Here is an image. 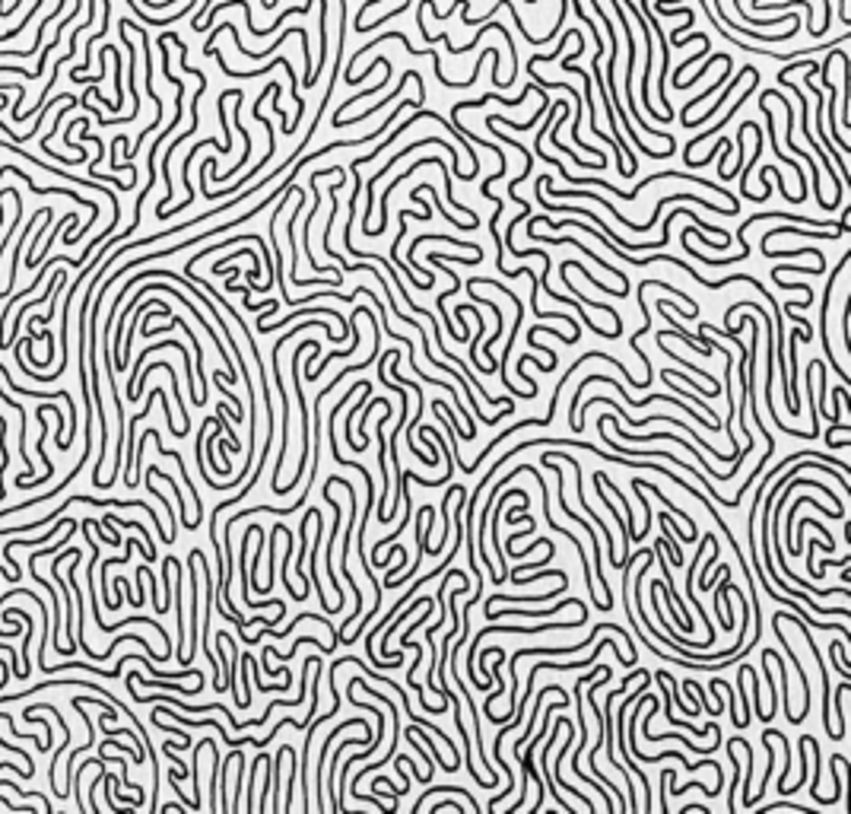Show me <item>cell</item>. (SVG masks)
I'll return each mask as SVG.
<instances>
[{"mask_svg": "<svg viewBox=\"0 0 851 814\" xmlns=\"http://www.w3.org/2000/svg\"><path fill=\"white\" fill-rule=\"evenodd\" d=\"M540 465H544V467H553V474H556V481H559V506H562V513H566L568 519H575L578 525H582L584 531H588V535H591V547H594V563H598V579H600V585H604V601H607V608H613L610 585H607V579H604V560H600V557H604V554H600V541H598V535L591 531V525H588V522H582V519H578V513H575V509H568V506H566V481H562L559 467L553 465V455H544V458H540Z\"/></svg>", "mask_w": 851, "mask_h": 814, "instance_id": "obj_1", "label": "cell"}, {"mask_svg": "<svg viewBox=\"0 0 851 814\" xmlns=\"http://www.w3.org/2000/svg\"><path fill=\"white\" fill-rule=\"evenodd\" d=\"M756 83H759V80H753V86H750V90H743V96H740V99H737V102H734V106H731V112H727V115H725V118H721V121H718V128H709V131H705V134H699V137H693V140H689V144H686V150H683V163H689V159H693V150H696V147H699V144H705V137H711V134H718V131H721V128H725V124H727V121H731V118H734V115H737V112H740V106H743V102H747V99H750V96H753V90H756Z\"/></svg>", "mask_w": 851, "mask_h": 814, "instance_id": "obj_2", "label": "cell"}, {"mask_svg": "<svg viewBox=\"0 0 851 814\" xmlns=\"http://www.w3.org/2000/svg\"><path fill=\"white\" fill-rule=\"evenodd\" d=\"M798 747H800V779L794 786H782V789H778L782 795H791V792H798L800 786L807 783V735H800V738H798Z\"/></svg>", "mask_w": 851, "mask_h": 814, "instance_id": "obj_3", "label": "cell"}, {"mask_svg": "<svg viewBox=\"0 0 851 814\" xmlns=\"http://www.w3.org/2000/svg\"><path fill=\"white\" fill-rule=\"evenodd\" d=\"M655 340H657V347H661V350H664V356H673V360H680V356H677V354H673V350H671V347H667V340H664V338H655ZM683 366H689V369H693V372H699V376H705V382H711V385H718V382H715V379H711V376H709V372H705V369H696V366H693V363H689V360H683Z\"/></svg>", "mask_w": 851, "mask_h": 814, "instance_id": "obj_4", "label": "cell"}, {"mask_svg": "<svg viewBox=\"0 0 851 814\" xmlns=\"http://www.w3.org/2000/svg\"><path fill=\"white\" fill-rule=\"evenodd\" d=\"M445 808H451L455 814H464L467 811V801H455V799H441V801H435L432 805V811H445Z\"/></svg>", "mask_w": 851, "mask_h": 814, "instance_id": "obj_5", "label": "cell"}, {"mask_svg": "<svg viewBox=\"0 0 851 814\" xmlns=\"http://www.w3.org/2000/svg\"><path fill=\"white\" fill-rule=\"evenodd\" d=\"M0 747H10V751H16V754L23 757V763H26V767H29L32 773H35V767H32V757L26 754V751H23V747H19V745H10V741H0Z\"/></svg>", "mask_w": 851, "mask_h": 814, "instance_id": "obj_6", "label": "cell"}, {"mask_svg": "<svg viewBox=\"0 0 851 814\" xmlns=\"http://www.w3.org/2000/svg\"><path fill=\"white\" fill-rule=\"evenodd\" d=\"M312 354H321V344H314ZM305 382H314V360L305 363Z\"/></svg>", "mask_w": 851, "mask_h": 814, "instance_id": "obj_7", "label": "cell"}, {"mask_svg": "<svg viewBox=\"0 0 851 814\" xmlns=\"http://www.w3.org/2000/svg\"><path fill=\"white\" fill-rule=\"evenodd\" d=\"M661 783L671 786V770H664V776H661ZM661 811L667 814V789H661Z\"/></svg>", "mask_w": 851, "mask_h": 814, "instance_id": "obj_8", "label": "cell"}, {"mask_svg": "<svg viewBox=\"0 0 851 814\" xmlns=\"http://www.w3.org/2000/svg\"><path fill=\"white\" fill-rule=\"evenodd\" d=\"M455 315H457V318H464V315H467V306H457V309H455ZM457 334H461V340H467V331H464V324H461V328H457Z\"/></svg>", "mask_w": 851, "mask_h": 814, "instance_id": "obj_9", "label": "cell"}]
</instances>
